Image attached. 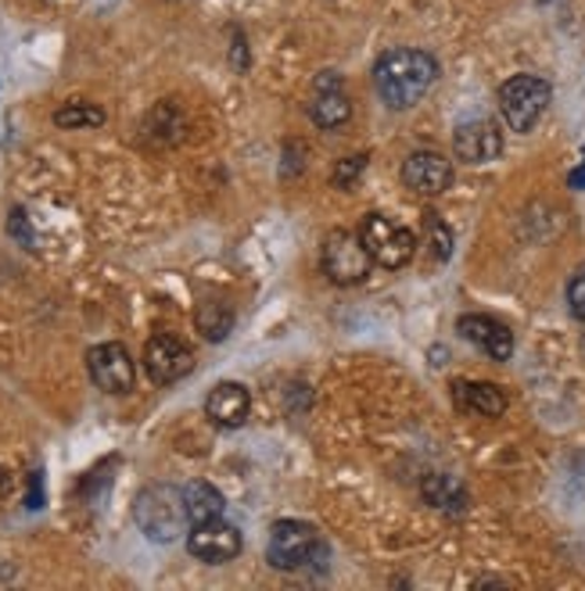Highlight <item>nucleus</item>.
Masks as SVG:
<instances>
[{"instance_id": "19", "label": "nucleus", "mask_w": 585, "mask_h": 591, "mask_svg": "<svg viewBox=\"0 0 585 591\" xmlns=\"http://www.w3.org/2000/svg\"><path fill=\"white\" fill-rule=\"evenodd\" d=\"M104 122H108L104 108L93 101H65L54 112V126L58 130H98Z\"/></svg>"}, {"instance_id": "12", "label": "nucleus", "mask_w": 585, "mask_h": 591, "mask_svg": "<svg viewBox=\"0 0 585 591\" xmlns=\"http://www.w3.org/2000/svg\"><path fill=\"white\" fill-rule=\"evenodd\" d=\"M453 155L464 165H488L503 155V133L493 119L460 122L453 133Z\"/></svg>"}, {"instance_id": "23", "label": "nucleus", "mask_w": 585, "mask_h": 591, "mask_svg": "<svg viewBox=\"0 0 585 591\" xmlns=\"http://www.w3.org/2000/svg\"><path fill=\"white\" fill-rule=\"evenodd\" d=\"M8 233L25 247V252H36V233H33V226H30V215H25V209H11V215H8Z\"/></svg>"}, {"instance_id": "9", "label": "nucleus", "mask_w": 585, "mask_h": 591, "mask_svg": "<svg viewBox=\"0 0 585 591\" xmlns=\"http://www.w3.org/2000/svg\"><path fill=\"white\" fill-rule=\"evenodd\" d=\"M244 548V538L234 524H227L223 516L206 520V524H190L187 531V553L206 567H223V562L238 559Z\"/></svg>"}, {"instance_id": "16", "label": "nucleus", "mask_w": 585, "mask_h": 591, "mask_svg": "<svg viewBox=\"0 0 585 591\" xmlns=\"http://www.w3.org/2000/svg\"><path fill=\"white\" fill-rule=\"evenodd\" d=\"M420 494H424L428 505H434V510L445 513V516H464V513H467V488L460 484L456 477H449V473H431V477H424V484H420Z\"/></svg>"}, {"instance_id": "26", "label": "nucleus", "mask_w": 585, "mask_h": 591, "mask_svg": "<svg viewBox=\"0 0 585 591\" xmlns=\"http://www.w3.org/2000/svg\"><path fill=\"white\" fill-rule=\"evenodd\" d=\"M567 187H571V190H585V161L567 176Z\"/></svg>"}, {"instance_id": "8", "label": "nucleus", "mask_w": 585, "mask_h": 591, "mask_svg": "<svg viewBox=\"0 0 585 591\" xmlns=\"http://www.w3.org/2000/svg\"><path fill=\"white\" fill-rule=\"evenodd\" d=\"M87 373L93 380V388L104 394H130L133 383H137L133 355L119 341H104V345H93L87 352Z\"/></svg>"}, {"instance_id": "20", "label": "nucleus", "mask_w": 585, "mask_h": 591, "mask_svg": "<svg viewBox=\"0 0 585 591\" xmlns=\"http://www.w3.org/2000/svg\"><path fill=\"white\" fill-rule=\"evenodd\" d=\"M184 133V119L173 108V101L155 104L144 119V136H155V144H176Z\"/></svg>"}, {"instance_id": "14", "label": "nucleus", "mask_w": 585, "mask_h": 591, "mask_svg": "<svg viewBox=\"0 0 585 591\" xmlns=\"http://www.w3.org/2000/svg\"><path fill=\"white\" fill-rule=\"evenodd\" d=\"M206 416L220 431L244 427L252 416V391L238 380H220L206 398Z\"/></svg>"}, {"instance_id": "11", "label": "nucleus", "mask_w": 585, "mask_h": 591, "mask_svg": "<svg viewBox=\"0 0 585 591\" xmlns=\"http://www.w3.org/2000/svg\"><path fill=\"white\" fill-rule=\"evenodd\" d=\"M309 119L320 130H338L352 119V98L345 93V79L338 73H320L312 82V98L306 104Z\"/></svg>"}, {"instance_id": "24", "label": "nucleus", "mask_w": 585, "mask_h": 591, "mask_svg": "<svg viewBox=\"0 0 585 591\" xmlns=\"http://www.w3.org/2000/svg\"><path fill=\"white\" fill-rule=\"evenodd\" d=\"M567 309L578 323H585V266L575 269V277L567 280Z\"/></svg>"}, {"instance_id": "15", "label": "nucleus", "mask_w": 585, "mask_h": 591, "mask_svg": "<svg viewBox=\"0 0 585 591\" xmlns=\"http://www.w3.org/2000/svg\"><path fill=\"white\" fill-rule=\"evenodd\" d=\"M453 402L460 412H471V416H485V420H499L507 412V394H503L499 383L488 380H456Z\"/></svg>"}, {"instance_id": "17", "label": "nucleus", "mask_w": 585, "mask_h": 591, "mask_svg": "<svg viewBox=\"0 0 585 591\" xmlns=\"http://www.w3.org/2000/svg\"><path fill=\"white\" fill-rule=\"evenodd\" d=\"M234 323H238L234 305L223 298H209L195 309V326L209 345H223V341L234 334Z\"/></svg>"}, {"instance_id": "2", "label": "nucleus", "mask_w": 585, "mask_h": 591, "mask_svg": "<svg viewBox=\"0 0 585 591\" xmlns=\"http://www.w3.org/2000/svg\"><path fill=\"white\" fill-rule=\"evenodd\" d=\"M133 524L155 545H173L190 531V516L184 505V488L147 484L133 499Z\"/></svg>"}, {"instance_id": "10", "label": "nucleus", "mask_w": 585, "mask_h": 591, "mask_svg": "<svg viewBox=\"0 0 585 591\" xmlns=\"http://www.w3.org/2000/svg\"><path fill=\"white\" fill-rule=\"evenodd\" d=\"M402 183L406 190H413L417 198H439L453 187V161H449L442 150H413L410 158L402 161Z\"/></svg>"}, {"instance_id": "18", "label": "nucleus", "mask_w": 585, "mask_h": 591, "mask_svg": "<svg viewBox=\"0 0 585 591\" xmlns=\"http://www.w3.org/2000/svg\"><path fill=\"white\" fill-rule=\"evenodd\" d=\"M184 505H187L190 524H206V520L223 516L227 499L220 488L209 484V480H190V484H184Z\"/></svg>"}, {"instance_id": "13", "label": "nucleus", "mask_w": 585, "mask_h": 591, "mask_svg": "<svg viewBox=\"0 0 585 591\" xmlns=\"http://www.w3.org/2000/svg\"><path fill=\"white\" fill-rule=\"evenodd\" d=\"M456 334L464 337V341H471L474 348H482L488 359L510 363V355H514V330L507 323L493 320V315H482V312L460 315V320H456Z\"/></svg>"}, {"instance_id": "7", "label": "nucleus", "mask_w": 585, "mask_h": 591, "mask_svg": "<svg viewBox=\"0 0 585 591\" xmlns=\"http://www.w3.org/2000/svg\"><path fill=\"white\" fill-rule=\"evenodd\" d=\"M144 373L155 388H173L195 373V352L176 334H155L144 345Z\"/></svg>"}, {"instance_id": "3", "label": "nucleus", "mask_w": 585, "mask_h": 591, "mask_svg": "<svg viewBox=\"0 0 585 591\" xmlns=\"http://www.w3.org/2000/svg\"><path fill=\"white\" fill-rule=\"evenodd\" d=\"M266 562L284 573L323 567V562H328V545H323L320 531L306 524V520H277V524L269 527Z\"/></svg>"}, {"instance_id": "21", "label": "nucleus", "mask_w": 585, "mask_h": 591, "mask_svg": "<svg viewBox=\"0 0 585 591\" xmlns=\"http://www.w3.org/2000/svg\"><path fill=\"white\" fill-rule=\"evenodd\" d=\"M424 241L434 263H449V255H453V230H449V223L439 212L424 215Z\"/></svg>"}, {"instance_id": "22", "label": "nucleus", "mask_w": 585, "mask_h": 591, "mask_svg": "<svg viewBox=\"0 0 585 591\" xmlns=\"http://www.w3.org/2000/svg\"><path fill=\"white\" fill-rule=\"evenodd\" d=\"M366 165H371V155H349V158H342L334 165V172H331V183L338 187V190H349V187H356V180L366 172Z\"/></svg>"}, {"instance_id": "1", "label": "nucleus", "mask_w": 585, "mask_h": 591, "mask_svg": "<svg viewBox=\"0 0 585 591\" xmlns=\"http://www.w3.org/2000/svg\"><path fill=\"white\" fill-rule=\"evenodd\" d=\"M374 90L391 112H410L439 82V58L417 47H391L374 62Z\"/></svg>"}, {"instance_id": "25", "label": "nucleus", "mask_w": 585, "mask_h": 591, "mask_svg": "<svg viewBox=\"0 0 585 591\" xmlns=\"http://www.w3.org/2000/svg\"><path fill=\"white\" fill-rule=\"evenodd\" d=\"M230 36H234V44H230V65H234V73H249V65H252V54H249V40H244V33L238 30H230Z\"/></svg>"}, {"instance_id": "6", "label": "nucleus", "mask_w": 585, "mask_h": 591, "mask_svg": "<svg viewBox=\"0 0 585 591\" xmlns=\"http://www.w3.org/2000/svg\"><path fill=\"white\" fill-rule=\"evenodd\" d=\"M320 269L334 287H356L371 277L374 258L363 247L360 233L352 230H334L320 244Z\"/></svg>"}, {"instance_id": "4", "label": "nucleus", "mask_w": 585, "mask_h": 591, "mask_svg": "<svg viewBox=\"0 0 585 591\" xmlns=\"http://www.w3.org/2000/svg\"><path fill=\"white\" fill-rule=\"evenodd\" d=\"M553 101V87L536 73H517L499 87V115L514 133H532Z\"/></svg>"}, {"instance_id": "5", "label": "nucleus", "mask_w": 585, "mask_h": 591, "mask_svg": "<svg viewBox=\"0 0 585 591\" xmlns=\"http://www.w3.org/2000/svg\"><path fill=\"white\" fill-rule=\"evenodd\" d=\"M360 241L363 247L371 252L374 266L380 269H402L413 263L417 255V233L406 230L402 223H396V219L380 215V212H366L363 223H360Z\"/></svg>"}]
</instances>
